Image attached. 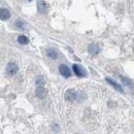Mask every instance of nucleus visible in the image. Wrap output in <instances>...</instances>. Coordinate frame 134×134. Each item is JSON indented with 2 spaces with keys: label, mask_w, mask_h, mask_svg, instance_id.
Returning <instances> with one entry per match:
<instances>
[{
  "label": "nucleus",
  "mask_w": 134,
  "mask_h": 134,
  "mask_svg": "<svg viewBox=\"0 0 134 134\" xmlns=\"http://www.w3.org/2000/svg\"><path fill=\"white\" fill-rule=\"evenodd\" d=\"M18 70H19V66L15 62H10L6 66V72H7L8 75H15L18 72Z\"/></svg>",
  "instance_id": "nucleus-1"
},
{
  "label": "nucleus",
  "mask_w": 134,
  "mask_h": 134,
  "mask_svg": "<svg viewBox=\"0 0 134 134\" xmlns=\"http://www.w3.org/2000/svg\"><path fill=\"white\" fill-rule=\"evenodd\" d=\"M76 97H78V94H76V92H75L74 90H72V89L67 90L66 93H65V99H66L67 101H69V102L74 101V100L76 99Z\"/></svg>",
  "instance_id": "nucleus-2"
},
{
  "label": "nucleus",
  "mask_w": 134,
  "mask_h": 134,
  "mask_svg": "<svg viewBox=\"0 0 134 134\" xmlns=\"http://www.w3.org/2000/svg\"><path fill=\"white\" fill-rule=\"evenodd\" d=\"M106 81H107V82H109L110 85H112V86H113V87H114V88H116L118 91H120V92H123V89H122V88H121V87H120V86H119L117 82L112 81V80H110V79H106Z\"/></svg>",
  "instance_id": "nucleus-11"
},
{
  "label": "nucleus",
  "mask_w": 134,
  "mask_h": 134,
  "mask_svg": "<svg viewBox=\"0 0 134 134\" xmlns=\"http://www.w3.org/2000/svg\"><path fill=\"white\" fill-rule=\"evenodd\" d=\"M73 70H74V72H75V74H76L78 76H85V75H86L85 69H84L81 66L78 65V64H74V65H73Z\"/></svg>",
  "instance_id": "nucleus-6"
},
{
  "label": "nucleus",
  "mask_w": 134,
  "mask_h": 134,
  "mask_svg": "<svg viewBox=\"0 0 134 134\" xmlns=\"http://www.w3.org/2000/svg\"><path fill=\"white\" fill-rule=\"evenodd\" d=\"M47 54H48V56H49L51 59H57V58H58V53H57V51H55L54 49H49V50H47Z\"/></svg>",
  "instance_id": "nucleus-9"
},
{
  "label": "nucleus",
  "mask_w": 134,
  "mask_h": 134,
  "mask_svg": "<svg viewBox=\"0 0 134 134\" xmlns=\"http://www.w3.org/2000/svg\"><path fill=\"white\" fill-rule=\"evenodd\" d=\"M35 82H36L37 86H43V85L46 84V80H44V78H43L42 75H40V76H37Z\"/></svg>",
  "instance_id": "nucleus-12"
},
{
  "label": "nucleus",
  "mask_w": 134,
  "mask_h": 134,
  "mask_svg": "<svg viewBox=\"0 0 134 134\" xmlns=\"http://www.w3.org/2000/svg\"><path fill=\"white\" fill-rule=\"evenodd\" d=\"M36 96L38 97V98H40V99H42V98H44L46 96H47V94H48V91L42 87V86H38V88L36 89Z\"/></svg>",
  "instance_id": "nucleus-4"
},
{
  "label": "nucleus",
  "mask_w": 134,
  "mask_h": 134,
  "mask_svg": "<svg viewBox=\"0 0 134 134\" xmlns=\"http://www.w3.org/2000/svg\"><path fill=\"white\" fill-rule=\"evenodd\" d=\"M9 18H10V12L6 8H1L0 9V20L5 21V20H8Z\"/></svg>",
  "instance_id": "nucleus-7"
},
{
  "label": "nucleus",
  "mask_w": 134,
  "mask_h": 134,
  "mask_svg": "<svg viewBox=\"0 0 134 134\" xmlns=\"http://www.w3.org/2000/svg\"><path fill=\"white\" fill-rule=\"evenodd\" d=\"M132 90H133V93H134V88H133V89H132Z\"/></svg>",
  "instance_id": "nucleus-14"
},
{
  "label": "nucleus",
  "mask_w": 134,
  "mask_h": 134,
  "mask_svg": "<svg viewBox=\"0 0 134 134\" xmlns=\"http://www.w3.org/2000/svg\"><path fill=\"white\" fill-rule=\"evenodd\" d=\"M122 81H123V84H125L126 86H129V87H132V86H133L132 81H131L130 80H128V79H125V78H123V79H122Z\"/></svg>",
  "instance_id": "nucleus-13"
},
{
  "label": "nucleus",
  "mask_w": 134,
  "mask_h": 134,
  "mask_svg": "<svg viewBox=\"0 0 134 134\" xmlns=\"http://www.w3.org/2000/svg\"><path fill=\"white\" fill-rule=\"evenodd\" d=\"M18 41H19V43H21V44H27V43L29 42V39L27 38L25 35H21V36H19Z\"/></svg>",
  "instance_id": "nucleus-10"
},
{
  "label": "nucleus",
  "mask_w": 134,
  "mask_h": 134,
  "mask_svg": "<svg viewBox=\"0 0 134 134\" xmlns=\"http://www.w3.org/2000/svg\"><path fill=\"white\" fill-rule=\"evenodd\" d=\"M99 51H100V48H99L98 44H95V43L90 44V47H89V53L91 54V55H97V54L99 53Z\"/></svg>",
  "instance_id": "nucleus-8"
},
{
  "label": "nucleus",
  "mask_w": 134,
  "mask_h": 134,
  "mask_svg": "<svg viewBox=\"0 0 134 134\" xmlns=\"http://www.w3.org/2000/svg\"><path fill=\"white\" fill-rule=\"evenodd\" d=\"M37 8H38V11L40 14H46L47 10H48V5H47V3L44 1L40 0V1L37 2Z\"/></svg>",
  "instance_id": "nucleus-5"
},
{
  "label": "nucleus",
  "mask_w": 134,
  "mask_h": 134,
  "mask_svg": "<svg viewBox=\"0 0 134 134\" xmlns=\"http://www.w3.org/2000/svg\"><path fill=\"white\" fill-rule=\"evenodd\" d=\"M59 71H60V73H61L64 78H69V76L71 75V71H70V69H69L66 65H61V66L59 67Z\"/></svg>",
  "instance_id": "nucleus-3"
}]
</instances>
